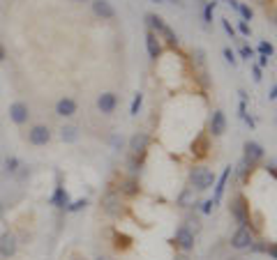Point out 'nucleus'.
I'll return each mask as SVG.
<instances>
[{
  "label": "nucleus",
  "mask_w": 277,
  "mask_h": 260,
  "mask_svg": "<svg viewBox=\"0 0 277 260\" xmlns=\"http://www.w3.org/2000/svg\"><path fill=\"white\" fill-rule=\"evenodd\" d=\"M215 7H217V2H206V7H203V21H206V23L213 21V12H215Z\"/></svg>",
  "instance_id": "23"
},
{
  "label": "nucleus",
  "mask_w": 277,
  "mask_h": 260,
  "mask_svg": "<svg viewBox=\"0 0 277 260\" xmlns=\"http://www.w3.org/2000/svg\"><path fill=\"white\" fill-rule=\"evenodd\" d=\"M86 205H88V200L81 198V200H74V203H69V205L65 207V210H67V212H79V210H83Z\"/></svg>",
  "instance_id": "25"
},
{
  "label": "nucleus",
  "mask_w": 277,
  "mask_h": 260,
  "mask_svg": "<svg viewBox=\"0 0 277 260\" xmlns=\"http://www.w3.org/2000/svg\"><path fill=\"white\" fill-rule=\"evenodd\" d=\"M102 210L109 214V217H120L122 212V200L118 194H113V191H109L104 198H102Z\"/></svg>",
  "instance_id": "4"
},
{
  "label": "nucleus",
  "mask_w": 277,
  "mask_h": 260,
  "mask_svg": "<svg viewBox=\"0 0 277 260\" xmlns=\"http://www.w3.org/2000/svg\"><path fill=\"white\" fill-rule=\"evenodd\" d=\"M60 138L65 140V143H76V138H79V129L72 127V125L62 127V129H60Z\"/></svg>",
  "instance_id": "19"
},
{
  "label": "nucleus",
  "mask_w": 277,
  "mask_h": 260,
  "mask_svg": "<svg viewBox=\"0 0 277 260\" xmlns=\"http://www.w3.org/2000/svg\"><path fill=\"white\" fill-rule=\"evenodd\" d=\"M252 166H254V164H252V161L243 159V161H240V166H238V175H240V177H245V175H247V171H250Z\"/></svg>",
  "instance_id": "26"
},
{
  "label": "nucleus",
  "mask_w": 277,
  "mask_h": 260,
  "mask_svg": "<svg viewBox=\"0 0 277 260\" xmlns=\"http://www.w3.org/2000/svg\"><path fill=\"white\" fill-rule=\"evenodd\" d=\"M254 244V235L247 230V228H238L233 237H231V247L238 249V251H243V249H250Z\"/></svg>",
  "instance_id": "5"
},
{
  "label": "nucleus",
  "mask_w": 277,
  "mask_h": 260,
  "mask_svg": "<svg viewBox=\"0 0 277 260\" xmlns=\"http://www.w3.org/2000/svg\"><path fill=\"white\" fill-rule=\"evenodd\" d=\"M259 5H268V2H271V0H257Z\"/></svg>",
  "instance_id": "41"
},
{
  "label": "nucleus",
  "mask_w": 277,
  "mask_h": 260,
  "mask_svg": "<svg viewBox=\"0 0 277 260\" xmlns=\"http://www.w3.org/2000/svg\"><path fill=\"white\" fill-rule=\"evenodd\" d=\"M238 12H240V16H243L245 21H252V9L247 5H240L238 7Z\"/></svg>",
  "instance_id": "28"
},
{
  "label": "nucleus",
  "mask_w": 277,
  "mask_h": 260,
  "mask_svg": "<svg viewBox=\"0 0 277 260\" xmlns=\"http://www.w3.org/2000/svg\"><path fill=\"white\" fill-rule=\"evenodd\" d=\"M173 260H189V256H187V254H178Z\"/></svg>",
  "instance_id": "40"
},
{
  "label": "nucleus",
  "mask_w": 277,
  "mask_h": 260,
  "mask_svg": "<svg viewBox=\"0 0 277 260\" xmlns=\"http://www.w3.org/2000/svg\"><path fill=\"white\" fill-rule=\"evenodd\" d=\"M97 260H113V258H107V256H100V258Z\"/></svg>",
  "instance_id": "42"
},
{
  "label": "nucleus",
  "mask_w": 277,
  "mask_h": 260,
  "mask_svg": "<svg viewBox=\"0 0 277 260\" xmlns=\"http://www.w3.org/2000/svg\"><path fill=\"white\" fill-rule=\"evenodd\" d=\"M266 171L273 175V177H277V161H268V166H266Z\"/></svg>",
  "instance_id": "32"
},
{
  "label": "nucleus",
  "mask_w": 277,
  "mask_h": 260,
  "mask_svg": "<svg viewBox=\"0 0 277 260\" xmlns=\"http://www.w3.org/2000/svg\"><path fill=\"white\" fill-rule=\"evenodd\" d=\"M268 99H273V101H275V99H277V86H273V90H271V94H268Z\"/></svg>",
  "instance_id": "37"
},
{
  "label": "nucleus",
  "mask_w": 277,
  "mask_h": 260,
  "mask_svg": "<svg viewBox=\"0 0 277 260\" xmlns=\"http://www.w3.org/2000/svg\"><path fill=\"white\" fill-rule=\"evenodd\" d=\"M146 48H148V55L153 60H157L160 55H162V44H160V37H157L153 30H148L146 35Z\"/></svg>",
  "instance_id": "12"
},
{
  "label": "nucleus",
  "mask_w": 277,
  "mask_h": 260,
  "mask_svg": "<svg viewBox=\"0 0 277 260\" xmlns=\"http://www.w3.org/2000/svg\"><path fill=\"white\" fill-rule=\"evenodd\" d=\"M28 140H30L33 145H47L49 140H51V131H49V127H44V125H37V127H33L28 131Z\"/></svg>",
  "instance_id": "7"
},
{
  "label": "nucleus",
  "mask_w": 277,
  "mask_h": 260,
  "mask_svg": "<svg viewBox=\"0 0 277 260\" xmlns=\"http://www.w3.org/2000/svg\"><path fill=\"white\" fill-rule=\"evenodd\" d=\"M93 12L104 21H111L115 16V9L109 0H93Z\"/></svg>",
  "instance_id": "9"
},
{
  "label": "nucleus",
  "mask_w": 277,
  "mask_h": 260,
  "mask_svg": "<svg viewBox=\"0 0 277 260\" xmlns=\"http://www.w3.org/2000/svg\"><path fill=\"white\" fill-rule=\"evenodd\" d=\"M150 145V136L148 133H134L132 138H129V152H132V157H143L146 154V150H148Z\"/></svg>",
  "instance_id": "3"
},
{
  "label": "nucleus",
  "mask_w": 277,
  "mask_h": 260,
  "mask_svg": "<svg viewBox=\"0 0 277 260\" xmlns=\"http://www.w3.org/2000/svg\"><path fill=\"white\" fill-rule=\"evenodd\" d=\"M231 217L240 223V228H247V223H250V205H247V200L243 196L231 200Z\"/></svg>",
  "instance_id": "2"
},
{
  "label": "nucleus",
  "mask_w": 277,
  "mask_h": 260,
  "mask_svg": "<svg viewBox=\"0 0 277 260\" xmlns=\"http://www.w3.org/2000/svg\"><path fill=\"white\" fill-rule=\"evenodd\" d=\"M240 55H243L245 60H250V58H254V51L250 46H240Z\"/></svg>",
  "instance_id": "30"
},
{
  "label": "nucleus",
  "mask_w": 277,
  "mask_h": 260,
  "mask_svg": "<svg viewBox=\"0 0 277 260\" xmlns=\"http://www.w3.org/2000/svg\"><path fill=\"white\" fill-rule=\"evenodd\" d=\"M213 207H215V203H213V200H206V203H203V207H201L203 214H210V212H213Z\"/></svg>",
  "instance_id": "33"
},
{
  "label": "nucleus",
  "mask_w": 277,
  "mask_h": 260,
  "mask_svg": "<svg viewBox=\"0 0 277 260\" xmlns=\"http://www.w3.org/2000/svg\"><path fill=\"white\" fill-rule=\"evenodd\" d=\"M238 30H240V35H245V37H250L252 35V28L247 21H238Z\"/></svg>",
  "instance_id": "27"
},
{
  "label": "nucleus",
  "mask_w": 277,
  "mask_h": 260,
  "mask_svg": "<svg viewBox=\"0 0 277 260\" xmlns=\"http://www.w3.org/2000/svg\"><path fill=\"white\" fill-rule=\"evenodd\" d=\"M264 65H268V58H266V55H261V58H259V67H264Z\"/></svg>",
  "instance_id": "39"
},
{
  "label": "nucleus",
  "mask_w": 277,
  "mask_h": 260,
  "mask_svg": "<svg viewBox=\"0 0 277 260\" xmlns=\"http://www.w3.org/2000/svg\"><path fill=\"white\" fill-rule=\"evenodd\" d=\"M273 51H275V48H273V44H271V42H259V53H261V55H266V58H271V55H273Z\"/></svg>",
  "instance_id": "24"
},
{
  "label": "nucleus",
  "mask_w": 277,
  "mask_h": 260,
  "mask_svg": "<svg viewBox=\"0 0 277 260\" xmlns=\"http://www.w3.org/2000/svg\"><path fill=\"white\" fill-rule=\"evenodd\" d=\"M141 104H143V94L136 92L134 99H132V106H129V115H132V118H136V115H139V111H141Z\"/></svg>",
  "instance_id": "20"
},
{
  "label": "nucleus",
  "mask_w": 277,
  "mask_h": 260,
  "mask_svg": "<svg viewBox=\"0 0 277 260\" xmlns=\"http://www.w3.org/2000/svg\"><path fill=\"white\" fill-rule=\"evenodd\" d=\"M224 129H226V118H224L222 111H213V118H210V133L213 136H222Z\"/></svg>",
  "instance_id": "14"
},
{
  "label": "nucleus",
  "mask_w": 277,
  "mask_h": 260,
  "mask_svg": "<svg viewBox=\"0 0 277 260\" xmlns=\"http://www.w3.org/2000/svg\"><path fill=\"white\" fill-rule=\"evenodd\" d=\"M115 106H118V97H115L113 92H102L100 97H97V108H100L102 113H113Z\"/></svg>",
  "instance_id": "10"
},
{
  "label": "nucleus",
  "mask_w": 277,
  "mask_h": 260,
  "mask_svg": "<svg viewBox=\"0 0 277 260\" xmlns=\"http://www.w3.org/2000/svg\"><path fill=\"white\" fill-rule=\"evenodd\" d=\"M229 177H231V166L224 168V173L220 175V180H217V184H215V196H213V203H215V205L222 200L224 189H226V184H229Z\"/></svg>",
  "instance_id": "16"
},
{
  "label": "nucleus",
  "mask_w": 277,
  "mask_h": 260,
  "mask_svg": "<svg viewBox=\"0 0 277 260\" xmlns=\"http://www.w3.org/2000/svg\"><path fill=\"white\" fill-rule=\"evenodd\" d=\"M51 203H54V205H58V207H67L69 205L67 189H65V187H58V189H55V194H54V198H51Z\"/></svg>",
  "instance_id": "17"
},
{
  "label": "nucleus",
  "mask_w": 277,
  "mask_h": 260,
  "mask_svg": "<svg viewBox=\"0 0 277 260\" xmlns=\"http://www.w3.org/2000/svg\"><path fill=\"white\" fill-rule=\"evenodd\" d=\"M245 159L257 164L259 159H264V147L259 145V143H254V140H247L245 143Z\"/></svg>",
  "instance_id": "15"
},
{
  "label": "nucleus",
  "mask_w": 277,
  "mask_h": 260,
  "mask_svg": "<svg viewBox=\"0 0 277 260\" xmlns=\"http://www.w3.org/2000/svg\"><path fill=\"white\" fill-rule=\"evenodd\" d=\"M252 72H254V81H257V83H259V81H261V67H254V69H252Z\"/></svg>",
  "instance_id": "36"
},
{
  "label": "nucleus",
  "mask_w": 277,
  "mask_h": 260,
  "mask_svg": "<svg viewBox=\"0 0 277 260\" xmlns=\"http://www.w3.org/2000/svg\"><path fill=\"white\" fill-rule=\"evenodd\" d=\"M16 247H19V242H16L14 233H2V237H0V256L2 258H12L16 254Z\"/></svg>",
  "instance_id": "8"
},
{
  "label": "nucleus",
  "mask_w": 277,
  "mask_h": 260,
  "mask_svg": "<svg viewBox=\"0 0 277 260\" xmlns=\"http://www.w3.org/2000/svg\"><path fill=\"white\" fill-rule=\"evenodd\" d=\"M55 113L60 115V118H72V115L76 113V101L69 99V97L58 99V104H55Z\"/></svg>",
  "instance_id": "13"
},
{
  "label": "nucleus",
  "mask_w": 277,
  "mask_h": 260,
  "mask_svg": "<svg viewBox=\"0 0 277 260\" xmlns=\"http://www.w3.org/2000/svg\"><path fill=\"white\" fill-rule=\"evenodd\" d=\"M176 244L183 249V251H192V249H194V233L187 230L185 226L178 228L176 230Z\"/></svg>",
  "instance_id": "11"
},
{
  "label": "nucleus",
  "mask_w": 277,
  "mask_h": 260,
  "mask_svg": "<svg viewBox=\"0 0 277 260\" xmlns=\"http://www.w3.org/2000/svg\"><path fill=\"white\" fill-rule=\"evenodd\" d=\"M122 194L136 196V194H139V184H136L134 180H125V182H122Z\"/></svg>",
  "instance_id": "21"
},
{
  "label": "nucleus",
  "mask_w": 277,
  "mask_h": 260,
  "mask_svg": "<svg viewBox=\"0 0 277 260\" xmlns=\"http://www.w3.org/2000/svg\"><path fill=\"white\" fill-rule=\"evenodd\" d=\"M28 118H30V108H28V104H23V101H14L12 106H9V120H12L14 125H26Z\"/></svg>",
  "instance_id": "6"
},
{
  "label": "nucleus",
  "mask_w": 277,
  "mask_h": 260,
  "mask_svg": "<svg viewBox=\"0 0 277 260\" xmlns=\"http://www.w3.org/2000/svg\"><path fill=\"white\" fill-rule=\"evenodd\" d=\"M194 200H196V189L187 187L183 194H180V198H178V205H180V207H189V205H194Z\"/></svg>",
  "instance_id": "18"
},
{
  "label": "nucleus",
  "mask_w": 277,
  "mask_h": 260,
  "mask_svg": "<svg viewBox=\"0 0 277 260\" xmlns=\"http://www.w3.org/2000/svg\"><path fill=\"white\" fill-rule=\"evenodd\" d=\"M129 168H132V173H136V171H139V161H136V157H132V159H129Z\"/></svg>",
  "instance_id": "35"
},
{
  "label": "nucleus",
  "mask_w": 277,
  "mask_h": 260,
  "mask_svg": "<svg viewBox=\"0 0 277 260\" xmlns=\"http://www.w3.org/2000/svg\"><path fill=\"white\" fill-rule=\"evenodd\" d=\"M222 28H224V30H226V35H229L231 40L236 37V30H233V26H231V23H229V21H226V19H222Z\"/></svg>",
  "instance_id": "29"
},
{
  "label": "nucleus",
  "mask_w": 277,
  "mask_h": 260,
  "mask_svg": "<svg viewBox=\"0 0 277 260\" xmlns=\"http://www.w3.org/2000/svg\"><path fill=\"white\" fill-rule=\"evenodd\" d=\"M189 184H192V189H196V191H206V189H210L215 184V175L210 173L208 168L196 166L189 171Z\"/></svg>",
  "instance_id": "1"
},
{
  "label": "nucleus",
  "mask_w": 277,
  "mask_h": 260,
  "mask_svg": "<svg viewBox=\"0 0 277 260\" xmlns=\"http://www.w3.org/2000/svg\"><path fill=\"white\" fill-rule=\"evenodd\" d=\"M19 166H21V161L19 159H16V157H7V159H5V171H7V173H16V171H19Z\"/></svg>",
  "instance_id": "22"
},
{
  "label": "nucleus",
  "mask_w": 277,
  "mask_h": 260,
  "mask_svg": "<svg viewBox=\"0 0 277 260\" xmlns=\"http://www.w3.org/2000/svg\"><path fill=\"white\" fill-rule=\"evenodd\" d=\"M266 254H271L273 258L277 260V244H271V247H266Z\"/></svg>",
  "instance_id": "34"
},
{
  "label": "nucleus",
  "mask_w": 277,
  "mask_h": 260,
  "mask_svg": "<svg viewBox=\"0 0 277 260\" xmlns=\"http://www.w3.org/2000/svg\"><path fill=\"white\" fill-rule=\"evenodd\" d=\"M224 58H226V62H229V65H236V55H233V51H231V48H224Z\"/></svg>",
  "instance_id": "31"
},
{
  "label": "nucleus",
  "mask_w": 277,
  "mask_h": 260,
  "mask_svg": "<svg viewBox=\"0 0 277 260\" xmlns=\"http://www.w3.org/2000/svg\"><path fill=\"white\" fill-rule=\"evenodd\" d=\"M5 58H7V51H5V46H2V44H0V62L5 60Z\"/></svg>",
  "instance_id": "38"
}]
</instances>
